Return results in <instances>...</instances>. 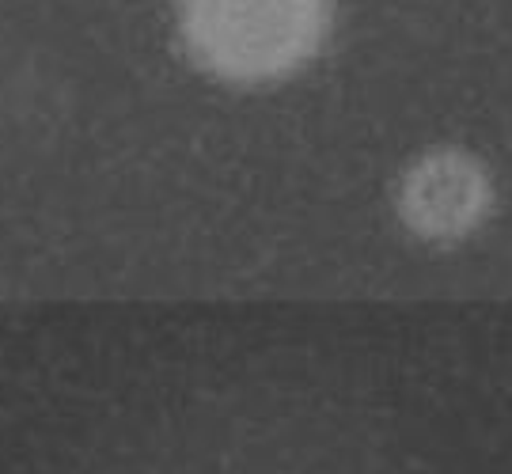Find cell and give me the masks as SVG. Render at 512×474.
I'll return each instance as SVG.
<instances>
[{"label":"cell","instance_id":"6da1fadb","mask_svg":"<svg viewBox=\"0 0 512 474\" xmlns=\"http://www.w3.org/2000/svg\"><path fill=\"white\" fill-rule=\"evenodd\" d=\"M330 27V0H179V35L205 73L262 84L296 73Z\"/></svg>","mask_w":512,"mask_h":474},{"label":"cell","instance_id":"7a4b0ae2","mask_svg":"<svg viewBox=\"0 0 512 474\" xmlns=\"http://www.w3.org/2000/svg\"><path fill=\"white\" fill-rule=\"evenodd\" d=\"M490 209V179L463 152H429L406 171L399 213L425 239H459L475 232Z\"/></svg>","mask_w":512,"mask_h":474}]
</instances>
